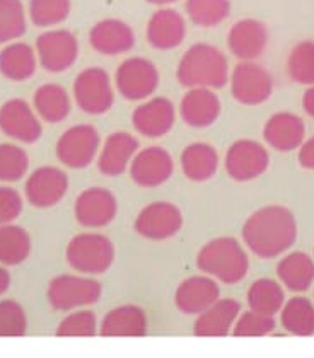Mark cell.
I'll use <instances>...</instances> for the list:
<instances>
[{"label":"cell","mask_w":314,"mask_h":358,"mask_svg":"<svg viewBox=\"0 0 314 358\" xmlns=\"http://www.w3.org/2000/svg\"><path fill=\"white\" fill-rule=\"evenodd\" d=\"M243 239L258 258H277L296 243V217L280 205L259 208L244 224Z\"/></svg>","instance_id":"1"},{"label":"cell","mask_w":314,"mask_h":358,"mask_svg":"<svg viewBox=\"0 0 314 358\" xmlns=\"http://www.w3.org/2000/svg\"><path fill=\"white\" fill-rule=\"evenodd\" d=\"M178 80L185 87L219 89L227 83V60L215 46H192L181 58Z\"/></svg>","instance_id":"2"},{"label":"cell","mask_w":314,"mask_h":358,"mask_svg":"<svg viewBox=\"0 0 314 358\" xmlns=\"http://www.w3.org/2000/svg\"><path fill=\"white\" fill-rule=\"evenodd\" d=\"M197 264L204 273L227 285L241 282L250 268L246 252L232 237H219L205 244L199 252Z\"/></svg>","instance_id":"3"},{"label":"cell","mask_w":314,"mask_h":358,"mask_svg":"<svg viewBox=\"0 0 314 358\" xmlns=\"http://www.w3.org/2000/svg\"><path fill=\"white\" fill-rule=\"evenodd\" d=\"M69 264L79 273L101 275L110 270L115 259L113 243L106 236L80 234L67 248Z\"/></svg>","instance_id":"4"},{"label":"cell","mask_w":314,"mask_h":358,"mask_svg":"<svg viewBox=\"0 0 314 358\" xmlns=\"http://www.w3.org/2000/svg\"><path fill=\"white\" fill-rule=\"evenodd\" d=\"M101 297V285L94 280L83 276L64 275L50 283L48 301L58 310H71L76 307L91 306Z\"/></svg>","instance_id":"5"},{"label":"cell","mask_w":314,"mask_h":358,"mask_svg":"<svg viewBox=\"0 0 314 358\" xmlns=\"http://www.w3.org/2000/svg\"><path fill=\"white\" fill-rule=\"evenodd\" d=\"M73 94L80 110L89 115L106 113L113 104V89L103 69L84 70L73 84Z\"/></svg>","instance_id":"6"},{"label":"cell","mask_w":314,"mask_h":358,"mask_svg":"<svg viewBox=\"0 0 314 358\" xmlns=\"http://www.w3.org/2000/svg\"><path fill=\"white\" fill-rule=\"evenodd\" d=\"M232 96L236 101L248 106L265 103L273 91V80L265 69L251 62L238 65L232 72Z\"/></svg>","instance_id":"7"},{"label":"cell","mask_w":314,"mask_h":358,"mask_svg":"<svg viewBox=\"0 0 314 358\" xmlns=\"http://www.w3.org/2000/svg\"><path fill=\"white\" fill-rule=\"evenodd\" d=\"M159 85V73L154 64L143 58H130L116 72V87L130 101H138L154 94Z\"/></svg>","instance_id":"8"},{"label":"cell","mask_w":314,"mask_h":358,"mask_svg":"<svg viewBox=\"0 0 314 358\" xmlns=\"http://www.w3.org/2000/svg\"><path fill=\"white\" fill-rule=\"evenodd\" d=\"M270 155L263 145L253 140H239L227 152L226 169L236 181H251L269 169Z\"/></svg>","instance_id":"9"},{"label":"cell","mask_w":314,"mask_h":358,"mask_svg":"<svg viewBox=\"0 0 314 358\" xmlns=\"http://www.w3.org/2000/svg\"><path fill=\"white\" fill-rule=\"evenodd\" d=\"M183 227L180 208L168 201H157L143 208L135 220V231L152 241H164L176 236Z\"/></svg>","instance_id":"10"},{"label":"cell","mask_w":314,"mask_h":358,"mask_svg":"<svg viewBox=\"0 0 314 358\" xmlns=\"http://www.w3.org/2000/svg\"><path fill=\"white\" fill-rule=\"evenodd\" d=\"M99 147V135L89 124H80L65 131L58 140L57 155L65 166L83 169L91 164Z\"/></svg>","instance_id":"11"},{"label":"cell","mask_w":314,"mask_h":358,"mask_svg":"<svg viewBox=\"0 0 314 358\" xmlns=\"http://www.w3.org/2000/svg\"><path fill=\"white\" fill-rule=\"evenodd\" d=\"M79 45L69 31H50L38 38V55L50 72H64L77 60Z\"/></svg>","instance_id":"12"},{"label":"cell","mask_w":314,"mask_h":358,"mask_svg":"<svg viewBox=\"0 0 314 358\" xmlns=\"http://www.w3.org/2000/svg\"><path fill=\"white\" fill-rule=\"evenodd\" d=\"M116 212H118L116 198L104 188L86 189L77 198L76 217L84 227H104L115 219Z\"/></svg>","instance_id":"13"},{"label":"cell","mask_w":314,"mask_h":358,"mask_svg":"<svg viewBox=\"0 0 314 358\" xmlns=\"http://www.w3.org/2000/svg\"><path fill=\"white\" fill-rule=\"evenodd\" d=\"M174 169L171 155L164 149L159 147H150V149L142 150L134 159L130 167L131 179L137 185L145 186V188H154L161 186L162 182L171 178Z\"/></svg>","instance_id":"14"},{"label":"cell","mask_w":314,"mask_h":358,"mask_svg":"<svg viewBox=\"0 0 314 358\" xmlns=\"http://www.w3.org/2000/svg\"><path fill=\"white\" fill-rule=\"evenodd\" d=\"M67 192V176L55 167H41L26 182V196L33 207H53Z\"/></svg>","instance_id":"15"},{"label":"cell","mask_w":314,"mask_h":358,"mask_svg":"<svg viewBox=\"0 0 314 358\" xmlns=\"http://www.w3.org/2000/svg\"><path fill=\"white\" fill-rule=\"evenodd\" d=\"M219 285L208 276H192L176 290V307L185 314H201L219 301Z\"/></svg>","instance_id":"16"},{"label":"cell","mask_w":314,"mask_h":358,"mask_svg":"<svg viewBox=\"0 0 314 358\" xmlns=\"http://www.w3.org/2000/svg\"><path fill=\"white\" fill-rule=\"evenodd\" d=\"M269 43V31L257 19H243L232 26L229 33V48L241 60H255L263 53Z\"/></svg>","instance_id":"17"},{"label":"cell","mask_w":314,"mask_h":358,"mask_svg":"<svg viewBox=\"0 0 314 358\" xmlns=\"http://www.w3.org/2000/svg\"><path fill=\"white\" fill-rule=\"evenodd\" d=\"M0 128L3 134L21 142L31 143L40 138L41 127L24 101H9L0 110Z\"/></svg>","instance_id":"18"},{"label":"cell","mask_w":314,"mask_h":358,"mask_svg":"<svg viewBox=\"0 0 314 358\" xmlns=\"http://www.w3.org/2000/svg\"><path fill=\"white\" fill-rule=\"evenodd\" d=\"M304 123L299 116L290 113H277L266 122L263 137L275 150L290 152L304 143Z\"/></svg>","instance_id":"19"},{"label":"cell","mask_w":314,"mask_h":358,"mask_svg":"<svg viewBox=\"0 0 314 358\" xmlns=\"http://www.w3.org/2000/svg\"><path fill=\"white\" fill-rule=\"evenodd\" d=\"M174 124V108L164 97H156L134 113V127L138 134L156 138L168 134Z\"/></svg>","instance_id":"20"},{"label":"cell","mask_w":314,"mask_h":358,"mask_svg":"<svg viewBox=\"0 0 314 358\" xmlns=\"http://www.w3.org/2000/svg\"><path fill=\"white\" fill-rule=\"evenodd\" d=\"M241 306L232 299L217 301L201 313V316L195 322L197 336H227L231 328L236 324L239 317Z\"/></svg>","instance_id":"21"},{"label":"cell","mask_w":314,"mask_h":358,"mask_svg":"<svg viewBox=\"0 0 314 358\" xmlns=\"http://www.w3.org/2000/svg\"><path fill=\"white\" fill-rule=\"evenodd\" d=\"M135 36L125 22L116 19L101 21L91 31V45L103 55H118L134 46Z\"/></svg>","instance_id":"22"},{"label":"cell","mask_w":314,"mask_h":358,"mask_svg":"<svg viewBox=\"0 0 314 358\" xmlns=\"http://www.w3.org/2000/svg\"><path fill=\"white\" fill-rule=\"evenodd\" d=\"M180 111L190 127L205 128L214 123L219 116L220 101L208 89L195 87L183 97Z\"/></svg>","instance_id":"23"},{"label":"cell","mask_w":314,"mask_h":358,"mask_svg":"<svg viewBox=\"0 0 314 358\" xmlns=\"http://www.w3.org/2000/svg\"><path fill=\"white\" fill-rule=\"evenodd\" d=\"M138 149V142L125 131L110 135L104 143L98 162L99 171L106 176H120L129 167L130 159Z\"/></svg>","instance_id":"24"},{"label":"cell","mask_w":314,"mask_h":358,"mask_svg":"<svg viewBox=\"0 0 314 358\" xmlns=\"http://www.w3.org/2000/svg\"><path fill=\"white\" fill-rule=\"evenodd\" d=\"M186 34L185 21L174 10L164 9L152 15L147 26V40L157 50H171L181 45Z\"/></svg>","instance_id":"25"},{"label":"cell","mask_w":314,"mask_h":358,"mask_svg":"<svg viewBox=\"0 0 314 358\" xmlns=\"http://www.w3.org/2000/svg\"><path fill=\"white\" fill-rule=\"evenodd\" d=\"M145 331V313L137 306H122L110 310L101 324L103 336H143Z\"/></svg>","instance_id":"26"},{"label":"cell","mask_w":314,"mask_h":358,"mask_svg":"<svg viewBox=\"0 0 314 358\" xmlns=\"http://www.w3.org/2000/svg\"><path fill=\"white\" fill-rule=\"evenodd\" d=\"M219 166V155L214 147L207 143H193L186 147L181 155V167H183L185 176L192 181L201 182L207 181L215 174Z\"/></svg>","instance_id":"27"},{"label":"cell","mask_w":314,"mask_h":358,"mask_svg":"<svg viewBox=\"0 0 314 358\" xmlns=\"http://www.w3.org/2000/svg\"><path fill=\"white\" fill-rule=\"evenodd\" d=\"M277 275L289 290L304 292L314 282V263L304 252H292L278 263Z\"/></svg>","instance_id":"28"},{"label":"cell","mask_w":314,"mask_h":358,"mask_svg":"<svg viewBox=\"0 0 314 358\" xmlns=\"http://www.w3.org/2000/svg\"><path fill=\"white\" fill-rule=\"evenodd\" d=\"M36 70L33 50L28 45L15 43L0 53V72L13 80L29 79Z\"/></svg>","instance_id":"29"},{"label":"cell","mask_w":314,"mask_h":358,"mask_svg":"<svg viewBox=\"0 0 314 358\" xmlns=\"http://www.w3.org/2000/svg\"><path fill=\"white\" fill-rule=\"evenodd\" d=\"M248 306L255 313L275 316L284 306V290L270 278L257 280L248 290Z\"/></svg>","instance_id":"30"},{"label":"cell","mask_w":314,"mask_h":358,"mask_svg":"<svg viewBox=\"0 0 314 358\" xmlns=\"http://www.w3.org/2000/svg\"><path fill=\"white\" fill-rule=\"evenodd\" d=\"M282 326L296 336L314 334V306L308 299L296 297L289 301L282 310Z\"/></svg>","instance_id":"31"},{"label":"cell","mask_w":314,"mask_h":358,"mask_svg":"<svg viewBox=\"0 0 314 358\" xmlns=\"http://www.w3.org/2000/svg\"><path fill=\"white\" fill-rule=\"evenodd\" d=\"M31 239L24 229L15 225L0 227V263L14 266L28 258Z\"/></svg>","instance_id":"32"},{"label":"cell","mask_w":314,"mask_h":358,"mask_svg":"<svg viewBox=\"0 0 314 358\" xmlns=\"http://www.w3.org/2000/svg\"><path fill=\"white\" fill-rule=\"evenodd\" d=\"M34 104L41 116L50 123L62 122L71 111V101L67 92L58 85H43L34 96Z\"/></svg>","instance_id":"33"},{"label":"cell","mask_w":314,"mask_h":358,"mask_svg":"<svg viewBox=\"0 0 314 358\" xmlns=\"http://www.w3.org/2000/svg\"><path fill=\"white\" fill-rule=\"evenodd\" d=\"M186 10L195 24L204 28L220 24L229 15L227 0H188Z\"/></svg>","instance_id":"34"},{"label":"cell","mask_w":314,"mask_h":358,"mask_svg":"<svg viewBox=\"0 0 314 358\" xmlns=\"http://www.w3.org/2000/svg\"><path fill=\"white\" fill-rule=\"evenodd\" d=\"M289 76L299 84H314V41H302L287 60Z\"/></svg>","instance_id":"35"},{"label":"cell","mask_w":314,"mask_h":358,"mask_svg":"<svg viewBox=\"0 0 314 358\" xmlns=\"http://www.w3.org/2000/svg\"><path fill=\"white\" fill-rule=\"evenodd\" d=\"M26 22L19 0H0V43L15 40L24 34Z\"/></svg>","instance_id":"36"},{"label":"cell","mask_w":314,"mask_h":358,"mask_svg":"<svg viewBox=\"0 0 314 358\" xmlns=\"http://www.w3.org/2000/svg\"><path fill=\"white\" fill-rule=\"evenodd\" d=\"M69 10V0H31V19L38 26L58 24L67 17Z\"/></svg>","instance_id":"37"},{"label":"cell","mask_w":314,"mask_h":358,"mask_svg":"<svg viewBox=\"0 0 314 358\" xmlns=\"http://www.w3.org/2000/svg\"><path fill=\"white\" fill-rule=\"evenodd\" d=\"M28 169V155L19 147L0 145V181H17Z\"/></svg>","instance_id":"38"},{"label":"cell","mask_w":314,"mask_h":358,"mask_svg":"<svg viewBox=\"0 0 314 358\" xmlns=\"http://www.w3.org/2000/svg\"><path fill=\"white\" fill-rule=\"evenodd\" d=\"M275 329L273 316H265V314L255 313H244L241 317L236 321L234 324V336H248V338H258L266 336Z\"/></svg>","instance_id":"39"},{"label":"cell","mask_w":314,"mask_h":358,"mask_svg":"<svg viewBox=\"0 0 314 358\" xmlns=\"http://www.w3.org/2000/svg\"><path fill=\"white\" fill-rule=\"evenodd\" d=\"M26 333V316L19 303L0 302V336H22Z\"/></svg>","instance_id":"40"},{"label":"cell","mask_w":314,"mask_h":358,"mask_svg":"<svg viewBox=\"0 0 314 358\" xmlns=\"http://www.w3.org/2000/svg\"><path fill=\"white\" fill-rule=\"evenodd\" d=\"M58 336H94L96 317L91 310H80L71 314L60 322L57 331Z\"/></svg>","instance_id":"41"},{"label":"cell","mask_w":314,"mask_h":358,"mask_svg":"<svg viewBox=\"0 0 314 358\" xmlns=\"http://www.w3.org/2000/svg\"><path fill=\"white\" fill-rule=\"evenodd\" d=\"M22 210V200L14 189L0 188V224L15 220Z\"/></svg>","instance_id":"42"},{"label":"cell","mask_w":314,"mask_h":358,"mask_svg":"<svg viewBox=\"0 0 314 358\" xmlns=\"http://www.w3.org/2000/svg\"><path fill=\"white\" fill-rule=\"evenodd\" d=\"M299 162L304 169L314 171V137L309 138L301 145L299 150Z\"/></svg>","instance_id":"43"},{"label":"cell","mask_w":314,"mask_h":358,"mask_svg":"<svg viewBox=\"0 0 314 358\" xmlns=\"http://www.w3.org/2000/svg\"><path fill=\"white\" fill-rule=\"evenodd\" d=\"M302 106H304V111L314 118V85L304 92V97H302Z\"/></svg>","instance_id":"44"},{"label":"cell","mask_w":314,"mask_h":358,"mask_svg":"<svg viewBox=\"0 0 314 358\" xmlns=\"http://www.w3.org/2000/svg\"><path fill=\"white\" fill-rule=\"evenodd\" d=\"M9 283H10L9 273H7L3 268H0V294H3V292L9 289Z\"/></svg>","instance_id":"45"},{"label":"cell","mask_w":314,"mask_h":358,"mask_svg":"<svg viewBox=\"0 0 314 358\" xmlns=\"http://www.w3.org/2000/svg\"><path fill=\"white\" fill-rule=\"evenodd\" d=\"M149 2H152V3H159V6H164V3L176 2V0H149Z\"/></svg>","instance_id":"46"}]
</instances>
